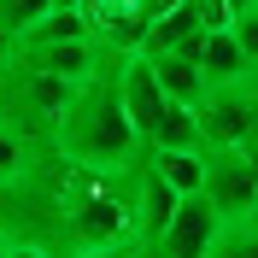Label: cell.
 I'll list each match as a JSON object with an SVG mask.
<instances>
[{"instance_id":"obj_8","label":"cell","mask_w":258,"mask_h":258,"mask_svg":"<svg viewBox=\"0 0 258 258\" xmlns=\"http://www.w3.org/2000/svg\"><path fill=\"white\" fill-rule=\"evenodd\" d=\"M200 71H206V82L217 88V82H241V77H252V59L241 53L235 30H206V35H200Z\"/></svg>"},{"instance_id":"obj_7","label":"cell","mask_w":258,"mask_h":258,"mask_svg":"<svg viewBox=\"0 0 258 258\" xmlns=\"http://www.w3.org/2000/svg\"><path fill=\"white\" fill-rule=\"evenodd\" d=\"M182 194L147 164V153L135 159V182H129V206H135V241H159L164 223H170V211H176Z\"/></svg>"},{"instance_id":"obj_3","label":"cell","mask_w":258,"mask_h":258,"mask_svg":"<svg viewBox=\"0 0 258 258\" xmlns=\"http://www.w3.org/2000/svg\"><path fill=\"white\" fill-rule=\"evenodd\" d=\"M217 206V217H246L258 206V170L246 164L241 147H206V188H200Z\"/></svg>"},{"instance_id":"obj_11","label":"cell","mask_w":258,"mask_h":258,"mask_svg":"<svg viewBox=\"0 0 258 258\" xmlns=\"http://www.w3.org/2000/svg\"><path fill=\"white\" fill-rule=\"evenodd\" d=\"M147 147H206V135H200V106L164 94L159 117H153V129H147Z\"/></svg>"},{"instance_id":"obj_5","label":"cell","mask_w":258,"mask_h":258,"mask_svg":"<svg viewBox=\"0 0 258 258\" xmlns=\"http://www.w3.org/2000/svg\"><path fill=\"white\" fill-rule=\"evenodd\" d=\"M217 229H223V217H217V206L206 194H182L170 223H164V235H159V252L164 258H206L211 241H217Z\"/></svg>"},{"instance_id":"obj_23","label":"cell","mask_w":258,"mask_h":258,"mask_svg":"<svg viewBox=\"0 0 258 258\" xmlns=\"http://www.w3.org/2000/svg\"><path fill=\"white\" fill-rule=\"evenodd\" d=\"M246 229H252V235H258V206H252V211H246Z\"/></svg>"},{"instance_id":"obj_15","label":"cell","mask_w":258,"mask_h":258,"mask_svg":"<svg viewBox=\"0 0 258 258\" xmlns=\"http://www.w3.org/2000/svg\"><path fill=\"white\" fill-rule=\"evenodd\" d=\"M53 6H59V0H0V30L18 41V35L30 30L41 12H53Z\"/></svg>"},{"instance_id":"obj_9","label":"cell","mask_w":258,"mask_h":258,"mask_svg":"<svg viewBox=\"0 0 258 258\" xmlns=\"http://www.w3.org/2000/svg\"><path fill=\"white\" fill-rule=\"evenodd\" d=\"M153 59V71H159V88L170 100H188V106H200V100L211 94V82L206 71H200V59L194 53H147Z\"/></svg>"},{"instance_id":"obj_16","label":"cell","mask_w":258,"mask_h":258,"mask_svg":"<svg viewBox=\"0 0 258 258\" xmlns=\"http://www.w3.org/2000/svg\"><path fill=\"white\" fill-rule=\"evenodd\" d=\"M229 30H235V41H241V53H246V59L258 64V0L246 6V12H235V18H229Z\"/></svg>"},{"instance_id":"obj_6","label":"cell","mask_w":258,"mask_h":258,"mask_svg":"<svg viewBox=\"0 0 258 258\" xmlns=\"http://www.w3.org/2000/svg\"><path fill=\"white\" fill-rule=\"evenodd\" d=\"M117 100H123V117L135 123V135L147 141V129H153V117H159V106H164L159 71H153L147 53H123V59H117Z\"/></svg>"},{"instance_id":"obj_18","label":"cell","mask_w":258,"mask_h":258,"mask_svg":"<svg viewBox=\"0 0 258 258\" xmlns=\"http://www.w3.org/2000/svg\"><path fill=\"white\" fill-rule=\"evenodd\" d=\"M0 258H59V252H53L47 241H24V235H18V241H6V252H0Z\"/></svg>"},{"instance_id":"obj_14","label":"cell","mask_w":258,"mask_h":258,"mask_svg":"<svg viewBox=\"0 0 258 258\" xmlns=\"http://www.w3.org/2000/svg\"><path fill=\"white\" fill-rule=\"evenodd\" d=\"M24 164H30V135H18L6 117H0V182L24 176Z\"/></svg>"},{"instance_id":"obj_24","label":"cell","mask_w":258,"mask_h":258,"mask_svg":"<svg viewBox=\"0 0 258 258\" xmlns=\"http://www.w3.org/2000/svg\"><path fill=\"white\" fill-rule=\"evenodd\" d=\"M6 241H12V235H6V229H0V252H6Z\"/></svg>"},{"instance_id":"obj_17","label":"cell","mask_w":258,"mask_h":258,"mask_svg":"<svg viewBox=\"0 0 258 258\" xmlns=\"http://www.w3.org/2000/svg\"><path fill=\"white\" fill-rule=\"evenodd\" d=\"M141 241H117V246H82V252H59V258H135Z\"/></svg>"},{"instance_id":"obj_2","label":"cell","mask_w":258,"mask_h":258,"mask_svg":"<svg viewBox=\"0 0 258 258\" xmlns=\"http://www.w3.org/2000/svg\"><path fill=\"white\" fill-rule=\"evenodd\" d=\"M252 123H258V88H252V77L217 82V88L200 100V135H206V147H241Z\"/></svg>"},{"instance_id":"obj_10","label":"cell","mask_w":258,"mask_h":258,"mask_svg":"<svg viewBox=\"0 0 258 258\" xmlns=\"http://www.w3.org/2000/svg\"><path fill=\"white\" fill-rule=\"evenodd\" d=\"M147 164L176 194H200L206 188V147H147Z\"/></svg>"},{"instance_id":"obj_12","label":"cell","mask_w":258,"mask_h":258,"mask_svg":"<svg viewBox=\"0 0 258 258\" xmlns=\"http://www.w3.org/2000/svg\"><path fill=\"white\" fill-rule=\"evenodd\" d=\"M71 35H94V6H53L30 24V30L18 35V41H71Z\"/></svg>"},{"instance_id":"obj_19","label":"cell","mask_w":258,"mask_h":258,"mask_svg":"<svg viewBox=\"0 0 258 258\" xmlns=\"http://www.w3.org/2000/svg\"><path fill=\"white\" fill-rule=\"evenodd\" d=\"M241 153H246V164H252V170H258V123L246 129V141H241Z\"/></svg>"},{"instance_id":"obj_1","label":"cell","mask_w":258,"mask_h":258,"mask_svg":"<svg viewBox=\"0 0 258 258\" xmlns=\"http://www.w3.org/2000/svg\"><path fill=\"white\" fill-rule=\"evenodd\" d=\"M53 147H59V159L100 164V170H123L147 153V141L135 135V123L123 117V100H117V53H106L94 77L71 88L59 123H53Z\"/></svg>"},{"instance_id":"obj_21","label":"cell","mask_w":258,"mask_h":258,"mask_svg":"<svg viewBox=\"0 0 258 258\" xmlns=\"http://www.w3.org/2000/svg\"><path fill=\"white\" fill-rule=\"evenodd\" d=\"M6 59H12V35L0 30V64H6Z\"/></svg>"},{"instance_id":"obj_4","label":"cell","mask_w":258,"mask_h":258,"mask_svg":"<svg viewBox=\"0 0 258 258\" xmlns=\"http://www.w3.org/2000/svg\"><path fill=\"white\" fill-rule=\"evenodd\" d=\"M12 53L30 71L59 77V82H82V77H94L100 64H106V47H100L94 35H71V41H12Z\"/></svg>"},{"instance_id":"obj_22","label":"cell","mask_w":258,"mask_h":258,"mask_svg":"<svg viewBox=\"0 0 258 258\" xmlns=\"http://www.w3.org/2000/svg\"><path fill=\"white\" fill-rule=\"evenodd\" d=\"M223 6H229V18H235V12H246V6H252V0H223Z\"/></svg>"},{"instance_id":"obj_13","label":"cell","mask_w":258,"mask_h":258,"mask_svg":"<svg viewBox=\"0 0 258 258\" xmlns=\"http://www.w3.org/2000/svg\"><path fill=\"white\" fill-rule=\"evenodd\" d=\"M206 258H258V235L246 229V217H223V229H217Z\"/></svg>"},{"instance_id":"obj_20","label":"cell","mask_w":258,"mask_h":258,"mask_svg":"<svg viewBox=\"0 0 258 258\" xmlns=\"http://www.w3.org/2000/svg\"><path fill=\"white\" fill-rule=\"evenodd\" d=\"M135 258H164V252H159V241H141V252H135Z\"/></svg>"}]
</instances>
